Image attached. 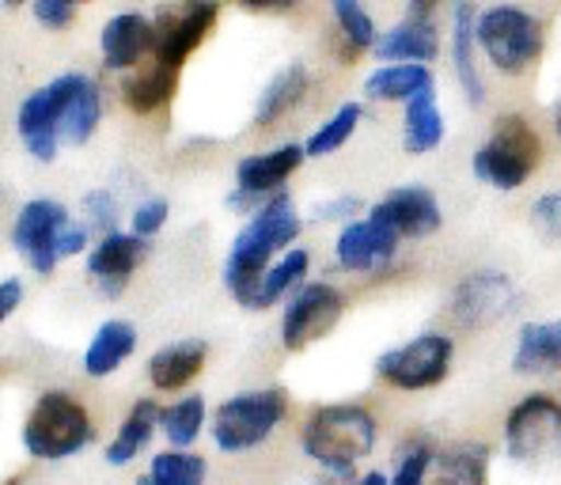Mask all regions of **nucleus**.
<instances>
[{
    "label": "nucleus",
    "instance_id": "obj_1",
    "mask_svg": "<svg viewBox=\"0 0 561 485\" xmlns=\"http://www.w3.org/2000/svg\"><path fill=\"white\" fill-rule=\"evenodd\" d=\"M300 232H304V217L288 190L274 194L259 212L247 217V224L239 228L232 246H228L225 274H220L225 277V289L232 292V300L239 308L254 311V300H259L266 269L274 266L277 254L296 246Z\"/></svg>",
    "mask_w": 561,
    "mask_h": 485
},
{
    "label": "nucleus",
    "instance_id": "obj_2",
    "mask_svg": "<svg viewBox=\"0 0 561 485\" xmlns=\"http://www.w3.org/2000/svg\"><path fill=\"white\" fill-rule=\"evenodd\" d=\"M379 443V422L360 402H327L300 425V451L319 471L357 474Z\"/></svg>",
    "mask_w": 561,
    "mask_h": 485
},
{
    "label": "nucleus",
    "instance_id": "obj_3",
    "mask_svg": "<svg viewBox=\"0 0 561 485\" xmlns=\"http://www.w3.org/2000/svg\"><path fill=\"white\" fill-rule=\"evenodd\" d=\"M542 163V137L524 114H501L490 137L474 148L470 171L482 186L497 194H516Z\"/></svg>",
    "mask_w": 561,
    "mask_h": 485
},
{
    "label": "nucleus",
    "instance_id": "obj_4",
    "mask_svg": "<svg viewBox=\"0 0 561 485\" xmlns=\"http://www.w3.org/2000/svg\"><path fill=\"white\" fill-rule=\"evenodd\" d=\"M23 451L38 463H61L72 459L95 440V425L88 406L69 391H43L23 417L20 429Z\"/></svg>",
    "mask_w": 561,
    "mask_h": 485
},
{
    "label": "nucleus",
    "instance_id": "obj_5",
    "mask_svg": "<svg viewBox=\"0 0 561 485\" xmlns=\"http://www.w3.org/2000/svg\"><path fill=\"white\" fill-rule=\"evenodd\" d=\"M288 417V391L285 388H254L239 391L217 406L209 422V437L225 455L262 448Z\"/></svg>",
    "mask_w": 561,
    "mask_h": 485
},
{
    "label": "nucleus",
    "instance_id": "obj_6",
    "mask_svg": "<svg viewBox=\"0 0 561 485\" xmlns=\"http://www.w3.org/2000/svg\"><path fill=\"white\" fill-rule=\"evenodd\" d=\"M474 31L482 57L505 77H524L542 57V46H547L539 15L516 4H493L485 12H478Z\"/></svg>",
    "mask_w": 561,
    "mask_h": 485
},
{
    "label": "nucleus",
    "instance_id": "obj_7",
    "mask_svg": "<svg viewBox=\"0 0 561 485\" xmlns=\"http://www.w3.org/2000/svg\"><path fill=\"white\" fill-rule=\"evenodd\" d=\"M501 448L519 466H542L561 459V399L531 391L505 414Z\"/></svg>",
    "mask_w": 561,
    "mask_h": 485
},
{
    "label": "nucleus",
    "instance_id": "obj_8",
    "mask_svg": "<svg viewBox=\"0 0 561 485\" xmlns=\"http://www.w3.org/2000/svg\"><path fill=\"white\" fill-rule=\"evenodd\" d=\"M451 360H456V342L440 331H421L410 342L376 357V380L391 391L421 394L433 391L448 380Z\"/></svg>",
    "mask_w": 561,
    "mask_h": 485
},
{
    "label": "nucleus",
    "instance_id": "obj_9",
    "mask_svg": "<svg viewBox=\"0 0 561 485\" xmlns=\"http://www.w3.org/2000/svg\"><path fill=\"white\" fill-rule=\"evenodd\" d=\"M524 308V292L508 274L501 269H474L448 296V315L459 331L485 334L493 326L508 323Z\"/></svg>",
    "mask_w": 561,
    "mask_h": 485
},
{
    "label": "nucleus",
    "instance_id": "obj_10",
    "mask_svg": "<svg viewBox=\"0 0 561 485\" xmlns=\"http://www.w3.org/2000/svg\"><path fill=\"white\" fill-rule=\"evenodd\" d=\"M72 212L54 197H31L12 220V251L31 266V274L49 277L61 262V235Z\"/></svg>",
    "mask_w": 561,
    "mask_h": 485
},
{
    "label": "nucleus",
    "instance_id": "obj_11",
    "mask_svg": "<svg viewBox=\"0 0 561 485\" xmlns=\"http://www.w3.org/2000/svg\"><path fill=\"white\" fill-rule=\"evenodd\" d=\"M345 315V292L330 281H308L285 300L280 311V345L288 353H300L308 345L323 342Z\"/></svg>",
    "mask_w": 561,
    "mask_h": 485
},
{
    "label": "nucleus",
    "instance_id": "obj_12",
    "mask_svg": "<svg viewBox=\"0 0 561 485\" xmlns=\"http://www.w3.org/2000/svg\"><path fill=\"white\" fill-rule=\"evenodd\" d=\"M220 20L217 0H171L152 15L156 27V49L152 57L171 69H183L197 46L213 35Z\"/></svg>",
    "mask_w": 561,
    "mask_h": 485
},
{
    "label": "nucleus",
    "instance_id": "obj_13",
    "mask_svg": "<svg viewBox=\"0 0 561 485\" xmlns=\"http://www.w3.org/2000/svg\"><path fill=\"white\" fill-rule=\"evenodd\" d=\"M407 243L394 228L376 220L373 212L350 220L334 235V262L345 274H383L399 258V246Z\"/></svg>",
    "mask_w": 561,
    "mask_h": 485
},
{
    "label": "nucleus",
    "instance_id": "obj_14",
    "mask_svg": "<svg viewBox=\"0 0 561 485\" xmlns=\"http://www.w3.org/2000/svg\"><path fill=\"white\" fill-rule=\"evenodd\" d=\"M148 258V240H140L134 232H111L99 235L92 251L84 254L88 281L95 292H103L106 300H118L129 289V281L137 277V269Z\"/></svg>",
    "mask_w": 561,
    "mask_h": 485
},
{
    "label": "nucleus",
    "instance_id": "obj_15",
    "mask_svg": "<svg viewBox=\"0 0 561 485\" xmlns=\"http://www.w3.org/2000/svg\"><path fill=\"white\" fill-rule=\"evenodd\" d=\"M57 92V134L61 145H88L103 122V92L88 72H61L49 80Z\"/></svg>",
    "mask_w": 561,
    "mask_h": 485
},
{
    "label": "nucleus",
    "instance_id": "obj_16",
    "mask_svg": "<svg viewBox=\"0 0 561 485\" xmlns=\"http://www.w3.org/2000/svg\"><path fill=\"white\" fill-rule=\"evenodd\" d=\"M368 212H373L376 220H383L387 228H394L402 240H425V235L440 232V224H444L440 201H436V194L425 190V186H394V190H387Z\"/></svg>",
    "mask_w": 561,
    "mask_h": 485
},
{
    "label": "nucleus",
    "instance_id": "obj_17",
    "mask_svg": "<svg viewBox=\"0 0 561 485\" xmlns=\"http://www.w3.org/2000/svg\"><path fill=\"white\" fill-rule=\"evenodd\" d=\"M156 49V27L140 12H118L99 31V54L111 72H134Z\"/></svg>",
    "mask_w": 561,
    "mask_h": 485
},
{
    "label": "nucleus",
    "instance_id": "obj_18",
    "mask_svg": "<svg viewBox=\"0 0 561 485\" xmlns=\"http://www.w3.org/2000/svg\"><path fill=\"white\" fill-rule=\"evenodd\" d=\"M308 160V148L304 145H277L270 152H251L236 163V186L247 194H259V197H274L285 190V183L304 168Z\"/></svg>",
    "mask_w": 561,
    "mask_h": 485
},
{
    "label": "nucleus",
    "instance_id": "obj_19",
    "mask_svg": "<svg viewBox=\"0 0 561 485\" xmlns=\"http://www.w3.org/2000/svg\"><path fill=\"white\" fill-rule=\"evenodd\" d=\"M478 12L470 0H456V12H451V69H456V80L463 88V99L470 111H482L485 106V80L482 69H478Z\"/></svg>",
    "mask_w": 561,
    "mask_h": 485
},
{
    "label": "nucleus",
    "instance_id": "obj_20",
    "mask_svg": "<svg viewBox=\"0 0 561 485\" xmlns=\"http://www.w3.org/2000/svg\"><path fill=\"white\" fill-rule=\"evenodd\" d=\"M205 360H209V345H205L202 338H183V342L160 345V349L148 357L145 372H148L152 391L179 394L205 372Z\"/></svg>",
    "mask_w": 561,
    "mask_h": 485
},
{
    "label": "nucleus",
    "instance_id": "obj_21",
    "mask_svg": "<svg viewBox=\"0 0 561 485\" xmlns=\"http://www.w3.org/2000/svg\"><path fill=\"white\" fill-rule=\"evenodd\" d=\"M15 134H20L23 148L31 152V160L54 163L57 148H61V134H57V92L54 84L38 88L20 103L15 114Z\"/></svg>",
    "mask_w": 561,
    "mask_h": 485
},
{
    "label": "nucleus",
    "instance_id": "obj_22",
    "mask_svg": "<svg viewBox=\"0 0 561 485\" xmlns=\"http://www.w3.org/2000/svg\"><path fill=\"white\" fill-rule=\"evenodd\" d=\"M373 54L379 61H417L428 65L440 54V35H436V23L428 12H410L402 23H394L391 31L379 35Z\"/></svg>",
    "mask_w": 561,
    "mask_h": 485
},
{
    "label": "nucleus",
    "instance_id": "obj_23",
    "mask_svg": "<svg viewBox=\"0 0 561 485\" xmlns=\"http://www.w3.org/2000/svg\"><path fill=\"white\" fill-rule=\"evenodd\" d=\"M311 92V72L304 61H288L285 69H277L270 77V84L259 92V103H254V114H251V126L254 129H270L277 126L280 118L296 111V106L308 99Z\"/></svg>",
    "mask_w": 561,
    "mask_h": 485
},
{
    "label": "nucleus",
    "instance_id": "obj_24",
    "mask_svg": "<svg viewBox=\"0 0 561 485\" xmlns=\"http://www.w3.org/2000/svg\"><path fill=\"white\" fill-rule=\"evenodd\" d=\"M516 376H558L561 372V319L524 323L513 345Z\"/></svg>",
    "mask_w": 561,
    "mask_h": 485
},
{
    "label": "nucleus",
    "instance_id": "obj_25",
    "mask_svg": "<svg viewBox=\"0 0 561 485\" xmlns=\"http://www.w3.org/2000/svg\"><path fill=\"white\" fill-rule=\"evenodd\" d=\"M160 417H163V406L156 399H137L134 406L126 409V417L118 422V429H114L111 443L103 448V459L111 466H134V459L140 451L152 443V437L160 432Z\"/></svg>",
    "mask_w": 561,
    "mask_h": 485
},
{
    "label": "nucleus",
    "instance_id": "obj_26",
    "mask_svg": "<svg viewBox=\"0 0 561 485\" xmlns=\"http://www.w3.org/2000/svg\"><path fill=\"white\" fill-rule=\"evenodd\" d=\"M493 451L485 440H456L436 451L428 485H490Z\"/></svg>",
    "mask_w": 561,
    "mask_h": 485
},
{
    "label": "nucleus",
    "instance_id": "obj_27",
    "mask_svg": "<svg viewBox=\"0 0 561 485\" xmlns=\"http://www.w3.org/2000/svg\"><path fill=\"white\" fill-rule=\"evenodd\" d=\"M137 353V326L129 319H106L99 323L84 349V376L88 380H106Z\"/></svg>",
    "mask_w": 561,
    "mask_h": 485
},
{
    "label": "nucleus",
    "instance_id": "obj_28",
    "mask_svg": "<svg viewBox=\"0 0 561 485\" xmlns=\"http://www.w3.org/2000/svg\"><path fill=\"white\" fill-rule=\"evenodd\" d=\"M433 69L417 61H387L379 65L376 72H368L365 80V95L376 99V103H402L417 99L421 92H433Z\"/></svg>",
    "mask_w": 561,
    "mask_h": 485
},
{
    "label": "nucleus",
    "instance_id": "obj_29",
    "mask_svg": "<svg viewBox=\"0 0 561 485\" xmlns=\"http://www.w3.org/2000/svg\"><path fill=\"white\" fill-rule=\"evenodd\" d=\"M175 88H179V69H171V65L152 57L148 65L134 69V77L122 84V103H126V111L148 118V114L163 111L175 99Z\"/></svg>",
    "mask_w": 561,
    "mask_h": 485
},
{
    "label": "nucleus",
    "instance_id": "obj_30",
    "mask_svg": "<svg viewBox=\"0 0 561 485\" xmlns=\"http://www.w3.org/2000/svg\"><path fill=\"white\" fill-rule=\"evenodd\" d=\"M448 137V122L436 103V92H421L407 103V118H402V148L410 155H428L433 148L444 145Z\"/></svg>",
    "mask_w": 561,
    "mask_h": 485
},
{
    "label": "nucleus",
    "instance_id": "obj_31",
    "mask_svg": "<svg viewBox=\"0 0 561 485\" xmlns=\"http://www.w3.org/2000/svg\"><path fill=\"white\" fill-rule=\"evenodd\" d=\"M308 274H311V254L304 251V246H288L285 254H277L274 266L262 277L254 311H270V308H277V303H285L296 289L308 285Z\"/></svg>",
    "mask_w": 561,
    "mask_h": 485
},
{
    "label": "nucleus",
    "instance_id": "obj_32",
    "mask_svg": "<svg viewBox=\"0 0 561 485\" xmlns=\"http://www.w3.org/2000/svg\"><path fill=\"white\" fill-rule=\"evenodd\" d=\"M209 406L202 394H183V399L168 402L160 417V432L168 440V448H194L202 440V432L209 429Z\"/></svg>",
    "mask_w": 561,
    "mask_h": 485
},
{
    "label": "nucleus",
    "instance_id": "obj_33",
    "mask_svg": "<svg viewBox=\"0 0 561 485\" xmlns=\"http://www.w3.org/2000/svg\"><path fill=\"white\" fill-rule=\"evenodd\" d=\"M360 122H365V106H360L357 99L342 103L323 122V126H319L316 134H311L308 141H304V148H308V160H327V155L342 152V148L353 141V134L360 129Z\"/></svg>",
    "mask_w": 561,
    "mask_h": 485
},
{
    "label": "nucleus",
    "instance_id": "obj_34",
    "mask_svg": "<svg viewBox=\"0 0 561 485\" xmlns=\"http://www.w3.org/2000/svg\"><path fill=\"white\" fill-rule=\"evenodd\" d=\"M148 478L156 485H205L209 463L194 448H163L148 463Z\"/></svg>",
    "mask_w": 561,
    "mask_h": 485
},
{
    "label": "nucleus",
    "instance_id": "obj_35",
    "mask_svg": "<svg viewBox=\"0 0 561 485\" xmlns=\"http://www.w3.org/2000/svg\"><path fill=\"white\" fill-rule=\"evenodd\" d=\"M436 451H440V443L433 437H425V432L402 440L399 451H394V471L387 474V478H391V485H428Z\"/></svg>",
    "mask_w": 561,
    "mask_h": 485
},
{
    "label": "nucleus",
    "instance_id": "obj_36",
    "mask_svg": "<svg viewBox=\"0 0 561 485\" xmlns=\"http://www.w3.org/2000/svg\"><path fill=\"white\" fill-rule=\"evenodd\" d=\"M330 4H334L337 35H342V43L350 46L353 54H368V49H376V43H379L376 23H373V15L365 12L360 0H330Z\"/></svg>",
    "mask_w": 561,
    "mask_h": 485
},
{
    "label": "nucleus",
    "instance_id": "obj_37",
    "mask_svg": "<svg viewBox=\"0 0 561 485\" xmlns=\"http://www.w3.org/2000/svg\"><path fill=\"white\" fill-rule=\"evenodd\" d=\"M80 224L92 232V240L118 232V201H114V194L111 190L84 194V201H80Z\"/></svg>",
    "mask_w": 561,
    "mask_h": 485
},
{
    "label": "nucleus",
    "instance_id": "obj_38",
    "mask_svg": "<svg viewBox=\"0 0 561 485\" xmlns=\"http://www.w3.org/2000/svg\"><path fill=\"white\" fill-rule=\"evenodd\" d=\"M168 217H171L168 197H145L129 212V232L140 235V240H156L163 232V224H168Z\"/></svg>",
    "mask_w": 561,
    "mask_h": 485
},
{
    "label": "nucleus",
    "instance_id": "obj_39",
    "mask_svg": "<svg viewBox=\"0 0 561 485\" xmlns=\"http://www.w3.org/2000/svg\"><path fill=\"white\" fill-rule=\"evenodd\" d=\"M527 217H531L535 235H542L547 243H561V190H547L535 197Z\"/></svg>",
    "mask_w": 561,
    "mask_h": 485
},
{
    "label": "nucleus",
    "instance_id": "obj_40",
    "mask_svg": "<svg viewBox=\"0 0 561 485\" xmlns=\"http://www.w3.org/2000/svg\"><path fill=\"white\" fill-rule=\"evenodd\" d=\"M360 212H365V201H360L357 194H337L330 197V201H319L316 205V220H334V224H350V220H357Z\"/></svg>",
    "mask_w": 561,
    "mask_h": 485
},
{
    "label": "nucleus",
    "instance_id": "obj_41",
    "mask_svg": "<svg viewBox=\"0 0 561 485\" xmlns=\"http://www.w3.org/2000/svg\"><path fill=\"white\" fill-rule=\"evenodd\" d=\"M77 0H35V20L49 31H65L77 20Z\"/></svg>",
    "mask_w": 561,
    "mask_h": 485
},
{
    "label": "nucleus",
    "instance_id": "obj_42",
    "mask_svg": "<svg viewBox=\"0 0 561 485\" xmlns=\"http://www.w3.org/2000/svg\"><path fill=\"white\" fill-rule=\"evenodd\" d=\"M23 303V281L20 277H4L0 281V319H12Z\"/></svg>",
    "mask_w": 561,
    "mask_h": 485
},
{
    "label": "nucleus",
    "instance_id": "obj_43",
    "mask_svg": "<svg viewBox=\"0 0 561 485\" xmlns=\"http://www.w3.org/2000/svg\"><path fill=\"white\" fill-rule=\"evenodd\" d=\"M247 12H293L300 0H239Z\"/></svg>",
    "mask_w": 561,
    "mask_h": 485
},
{
    "label": "nucleus",
    "instance_id": "obj_44",
    "mask_svg": "<svg viewBox=\"0 0 561 485\" xmlns=\"http://www.w3.org/2000/svg\"><path fill=\"white\" fill-rule=\"evenodd\" d=\"M357 474H337V471H319V482L316 485H353Z\"/></svg>",
    "mask_w": 561,
    "mask_h": 485
},
{
    "label": "nucleus",
    "instance_id": "obj_45",
    "mask_svg": "<svg viewBox=\"0 0 561 485\" xmlns=\"http://www.w3.org/2000/svg\"><path fill=\"white\" fill-rule=\"evenodd\" d=\"M353 485H391V478H387L383 471H368V474H357Z\"/></svg>",
    "mask_w": 561,
    "mask_h": 485
},
{
    "label": "nucleus",
    "instance_id": "obj_46",
    "mask_svg": "<svg viewBox=\"0 0 561 485\" xmlns=\"http://www.w3.org/2000/svg\"><path fill=\"white\" fill-rule=\"evenodd\" d=\"M440 4H448V0H414V12H433Z\"/></svg>",
    "mask_w": 561,
    "mask_h": 485
},
{
    "label": "nucleus",
    "instance_id": "obj_47",
    "mask_svg": "<svg viewBox=\"0 0 561 485\" xmlns=\"http://www.w3.org/2000/svg\"><path fill=\"white\" fill-rule=\"evenodd\" d=\"M550 122H554V134H558V141H561V99L554 103V111H550Z\"/></svg>",
    "mask_w": 561,
    "mask_h": 485
},
{
    "label": "nucleus",
    "instance_id": "obj_48",
    "mask_svg": "<svg viewBox=\"0 0 561 485\" xmlns=\"http://www.w3.org/2000/svg\"><path fill=\"white\" fill-rule=\"evenodd\" d=\"M4 485H23V478L20 474H12V478H4Z\"/></svg>",
    "mask_w": 561,
    "mask_h": 485
},
{
    "label": "nucleus",
    "instance_id": "obj_49",
    "mask_svg": "<svg viewBox=\"0 0 561 485\" xmlns=\"http://www.w3.org/2000/svg\"><path fill=\"white\" fill-rule=\"evenodd\" d=\"M137 485H156V482L148 478V471H145V474H140V478H137Z\"/></svg>",
    "mask_w": 561,
    "mask_h": 485
},
{
    "label": "nucleus",
    "instance_id": "obj_50",
    "mask_svg": "<svg viewBox=\"0 0 561 485\" xmlns=\"http://www.w3.org/2000/svg\"><path fill=\"white\" fill-rule=\"evenodd\" d=\"M8 8H20V4H27V0H4Z\"/></svg>",
    "mask_w": 561,
    "mask_h": 485
},
{
    "label": "nucleus",
    "instance_id": "obj_51",
    "mask_svg": "<svg viewBox=\"0 0 561 485\" xmlns=\"http://www.w3.org/2000/svg\"><path fill=\"white\" fill-rule=\"evenodd\" d=\"M77 4H88V0H77Z\"/></svg>",
    "mask_w": 561,
    "mask_h": 485
}]
</instances>
